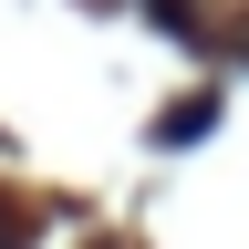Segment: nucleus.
I'll list each match as a JSON object with an SVG mask.
<instances>
[{
    "label": "nucleus",
    "instance_id": "nucleus-1",
    "mask_svg": "<svg viewBox=\"0 0 249 249\" xmlns=\"http://www.w3.org/2000/svg\"><path fill=\"white\" fill-rule=\"evenodd\" d=\"M21 239H31V218H21V208H0V249H21Z\"/></svg>",
    "mask_w": 249,
    "mask_h": 249
}]
</instances>
